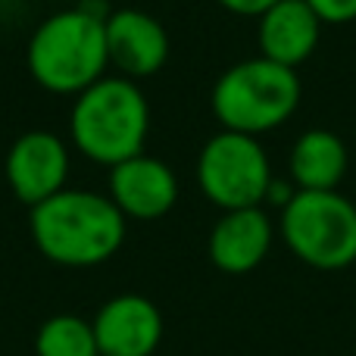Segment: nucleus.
Segmentation results:
<instances>
[{
	"label": "nucleus",
	"instance_id": "f257e3e1",
	"mask_svg": "<svg viewBox=\"0 0 356 356\" xmlns=\"http://www.w3.org/2000/svg\"><path fill=\"white\" fill-rule=\"evenodd\" d=\"M106 10L104 3L81 0L72 10L47 16L29 38L25 63L44 91L79 97L106 75Z\"/></svg>",
	"mask_w": 356,
	"mask_h": 356
},
{
	"label": "nucleus",
	"instance_id": "f03ea898",
	"mask_svg": "<svg viewBox=\"0 0 356 356\" xmlns=\"http://www.w3.org/2000/svg\"><path fill=\"white\" fill-rule=\"evenodd\" d=\"M29 228L35 247L50 263L72 269L106 263L125 241L122 209L110 197L79 188H63L31 207Z\"/></svg>",
	"mask_w": 356,
	"mask_h": 356
},
{
	"label": "nucleus",
	"instance_id": "7ed1b4c3",
	"mask_svg": "<svg viewBox=\"0 0 356 356\" xmlns=\"http://www.w3.org/2000/svg\"><path fill=\"white\" fill-rule=\"evenodd\" d=\"M150 131V106L138 81L104 75L81 91L69 113V138L81 156L100 166H119L144 154Z\"/></svg>",
	"mask_w": 356,
	"mask_h": 356
},
{
	"label": "nucleus",
	"instance_id": "20e7f679",
	"mask_svg": "<svg viewBox=\"0 0 356 356\" xmlns=\"http://www.w3.org/2000/svg\"><path fill=\"white\" fill-rule=\"evenodd\" d=\"M300 79L297 69L272 63L266 56L241 60L219 75L213 85V116L225 131L266 135L284 125L300 106Z\"/></svg>",
	"mask_w": 356,
	"mask_h": 356
},
{
	"label": "nucleus",
	"instance_id": "39448f33",
	"mask_svg": "<svg viewBox=\"0 0 356 356\" xmlns=\"http://www.w3.org/2000/svg\"><path fill=\"white\" fill-rule=\"evenodd\" d=\"M282 238L309 269H347L356 263V203L341 191H297L282 209Z\"/></svg>",
	"mask_w": 356,
	"mask_h": 356
},
{
	"label": "nucleus",
	"instance_id": "423d86ee",
	"mask_svg": "<svg viewBox=\"0 0 356 356\" xmlns=\"http://www.w3.org/2000/svg\"><path fill=\"white\" fill-rule=\"evenodd\" d=\"M272 178V163L253 135L222 129L197 156V184L203 197L225 213L263 207Z\"/></svg>",
	"mask_w": 356,
	"mask_h": 356
},
{
	"label": "nucleus",
	"instance_id": "0eeeda50",
	"mask_svg": "<svg viewBox=\"0 0 356 356\" xmlns=\"http://www.w3.org/2000/svg\"><path fill=\"white\" fill-rule=\"evenodd\" d=\"M69 178V144L54 131H25L6 154V184L25 207L60 194Z\"/></svg>",
	"mask_w": 356,
	"mask_h": 356
},
{
	"label": "nucleus",
	"instance_id": "6e6552de",
	"mask_svg": "<svg viewBox=\"0 0 356 356\" xmlns=\"http://www.w3.org/2000/svg\"><path fill=\"white\" fill-rule=\"evenodd\" d=\"M110 66L119 69L122 79L141 81L156 75L169 60V31L156 16L135 6L113 10L104 22Z\"/></svg>",
	"mask_w": 356,
	"mask_h": 356
},
{
	"label": "nucleus",
	"instance_id": "1a4fd4ad",
	"mask_svg": "<svg viewBox=\"0 0 356 356\" xmlns=\"http://www.w3.org/2000/svg\"><path fill=\"white\" fill-rule=\"evenodd\" d=\"M94 338L100 356H154L163 341V316L141 294H119L94 316Z\"/></svg>",
	"mask_w": 356,
	"mask_h": 356
},
{
	"label": "nucleus",
	"instance_id": "9d476101",
	"mask_svg": "<svg viewBox=\"0 0 356 356\" xmlns=\"http://www.w3.org/2000/svg\"><path fill=\"white\" fill-rule=\"evenodd\" d=\"M110 197L125 219H163L178 200V178L172 166L156 156L138 154L110 169Z\"/></svg>",
	"mask_w": 356,
	"mask_h": 356
},
{
	"label": "nucleus",
	"instance_id": "9b49d317",
	"mask_svg": "<svg viewBox=\"0 0 356 356\" xmlns=\"http://www.w3.org/2000/svg\"><path fill=\"white\" fill-rule=\"evenodd\" d=\"M272 238V219L263 207L228 209L209 232V259L228 275H247L269 257Z\"/></svg>",
	"mask_w": 356,
	"mask_h": 356
},
{
	"label": "nucleus",
	"instance_id": "f8f14e48",
	"mask_svg": "<svg viewBox=\"0 0 356 356\" xmlns=\"http://www.w3.org/2000/svg\"><path fill=\"white\" fill-rule=\"evenodd\" d=\"M322 25L325 22L316 16L307 0H278L275 6H269L259 16L257 25L259 56L282 63L288 69H297L316 54Z\"/></svg>",
	"mask_w": 356,
	"mask_h": 356
},
{
	"label": "nucleus",
	"instance_id": "ddd939ff",
	"mask_svg": "<svg viewBox=\"0 0 356 356\" xmlns=\"http://www.w3.org/2000/svg\"><path fill=\"white\" fill-rule=\"evenodd\" d=\"M350 154L347 144L328 129H309L291 147L288 172L297 191H338L344 181Z\"/></svg>",
	"mask_w": 356,
	"mask_h": 356
},
{
	"label": "nucleus",
	"instance_id": "4468645a",
	"mask_svg": "<svg viewBox=\"0 0 356 356\" xmlns=\"http://www.w3.org/2000/svg\"><path fill=\"white\" fill-rule=\"evenodd\" d=\"M38 356H100L94 325L79 316H54L35 334Z\"/></svg>",
	"mask_w": 356,
	"mask_h": 356
},
{
	"label": "nucleus",
	"instance_id": "2eb2a0df",
	"mask_svg": "<svg viewBox=\"0 0 356 356\" xmlns=\"http://www.w3.org/2000/svg\"><path fill=\"white\" fill-rule=\"evenodd\" d=\"M325 25H344L356 19V0H307Z\"/></svg>",
	"mask_w": 356,
	"mask_h": 356
},
{
	"label": "nucleus",
	"instance_id": "dca6fc26",
	"mask_svg": "<svg viewBox=\"0 0 356 356\" xmlns=\"http://www.w3.org/2000/svg\"><path fill=\"white\" fill-rule=\"evenodd\" d=\"M216 3L222 6V10L234 13V16H263L269 6H275L278 0H216Z\"/></svg>",
	"mask_w": 356,
	"mask_h": 356
}]
</instances>
